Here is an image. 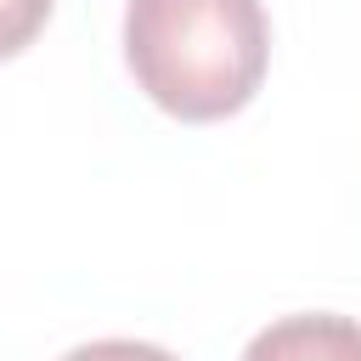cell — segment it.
<instances>
[{
    "label": "cell",
    "mask_w": 361,
    "mask_h": 361,
    "mask_svg": "<svg viewBox=\"0 0 361 361\" xmlns=\"http://www.w3.org/2000/svg\"><path fill=\"white\" fill-rule=\"evenodd\" d=\"M124 62L164 113L214 124L254 102L271 62V23L259 0H130Z\"/></svg>",
    "instance_id": "1"
},
{
    "label": "cell",
    "mask_w": 361,
    "mask_h": 361,
    "mask_svg": "<svg viewBox=\"0 0 361 361\" xmlns=\"http://www.w3.org/2000/svg\"><path fill=\"white\" fill-rule=\"evenodd\" d=\"M243 361H361V322L333 310H299L259 327Z\"/></svg>",
    "instance_id": "2"
},
{
    "label": "cell",
    "mask_w": 361,
    "mask_h": 361,
    "mask_svg": "<svg viewBox=\"0 0 361 361\" xmlns=\"http://www.w3.org/2000/svg\"><path fill=\"white\" fill-rule=\"evenodd\" d=\"M45 17H51V0H0V62L17 56L23 45H34Z\"/></svg>",
    "instance_id": "3"
},
{
    "label": "cell",
    "mask_w": 361,
    "mask_h": 361,
    "mask_svg": "<svg viewBox=\"0 0 361 361\" xmlns=\"http://www.w3.org/2000/svg\"><path fill=\"white\" fill-rule=\"evenodd\" d=\"M62 361H175V355L158 344H141V338H96V344L68 350Z\"/></svg>",
    "instance_id": "4"
}]
</instances>
